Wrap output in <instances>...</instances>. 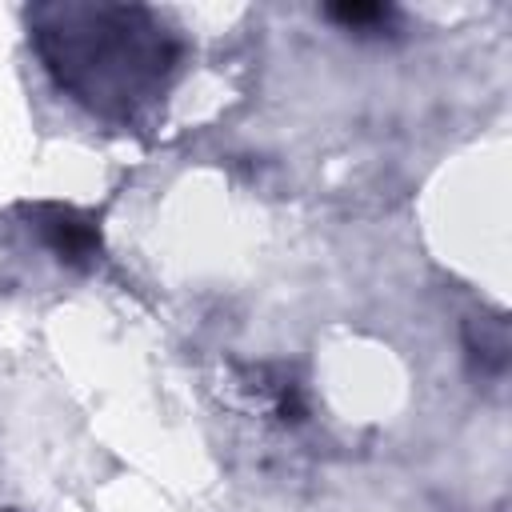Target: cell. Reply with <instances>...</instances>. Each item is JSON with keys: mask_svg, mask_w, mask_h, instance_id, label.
<instances>
[{"mask_svg": "<svg viewBox=\"0 0 512 512\" xmlns=\"http://www.w3.org/2000/svg\"><path fill=\"white\" fill-rule=\"evenodd\" d=\"M48 232H52V244H56L60 252H68V256L92 248V232H88L84 224H76L68 212H56V220L48 224Z\"/></svg>", "mask_w": 512, "mask_h": 512, "instance_id": "6da1fadb", "label": "cell"}, {"mask_svg": "<svg viewBox=\"0 0 512 512\" xmlns=\"http://www.w3.org/2000/svg\"><path fill=\"white\" fill-rule=\"evenodd\" d=\"M328 16L348 24V28H368V24L388 20V8H380V4H336V8H328Z\"/></svg>", "mask_w": 512, "mask_h": 512, "instance_id": "7a4b0ae2", "label": "cell"}]
</instances>
